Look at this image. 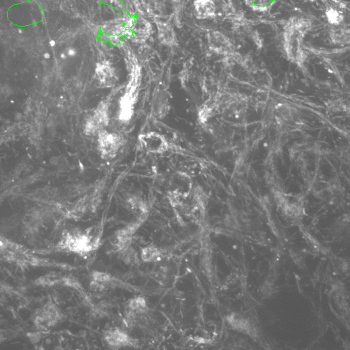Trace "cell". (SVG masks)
<instances>
[{
  "label": "cell",
  "instance_id": "cell-1",
  "mask_svg": "<svg viewBox=\"0 0 350 350\" xmlns=\"http://www.w3.org/2000/svg\"><path fill=\"white\" fill-rule=\"evenodd\" d=\"M124 143L122 137L118 134L104 131L99 133L98 146L104 159H113L122 148Z\"/></svg>",
  "mask_w": 350,
  "mask_h": 350
},
{
  "label": "cell",
  "instance_id": "cell-2",
  "mask_svg": "<svg viewBox=\"0 0 350 350\" xmlns=\"http://www.w3.org/2000/svg\"><path fill=\"white\" fill-rule=\"evenodd\" d=\"M140 142L142 147L151 153H164L168 148V143L164 137L154 132L142 134Z\"/></svg>",
  "mask_w": 350,
  "mask_h": 350
},
{
  "label": "cell",
  "instance_id": "cell-3",
  "mask_svg": "<svg viewBox=\"0 0 350 350\" xmlns=\"http://www.w3.org/2000/svg\"><path fill=\"white\" fill-rule=\"evenodd\" d=\"M60 319V314L54 304L49 303L40 311L35 319V324L40 329L51 327Z\"/></svg>",
  "mask_w": 350,
  "mask_h": 350
},
{
  "label": "cell",
  "instance_id": "cell-4",
  "mask_svg": "<svg viewBox=\"0 0 350 350\" xmlns=\"http://www.w3.org/2000/svg\"><path fill=\"white\" fill-rule=\"evenodd\" d=\"M109 116L107 105L102 104L95 110L92 116H90L89 122L86 124V129L90 134L100 133L102 128L107 125Z\"/></svg>",
  "mask_w": 350,
  "mask_h": 350
},
{
  "label": "cell",
  "instance_id": "cell-5",
  "mask_svg": "<svg viewBox=\"0 0 350 350\" xmlns=\"http://www.w3.org/2000/svg\"><path fill=\"white\" fill-rule=\"evenodd\" d=\"M104 338L108 344L112 347H121L123 346H131L133 340L126 333L119 329H111L106 332Z\"/></svg>",
  "mask_w": 350,
  "mask_h": 350
},
{
  "label": "cell",
  "instance_id": "cell-6",
  "mask_svg": "<svg viewBox=\"0 0 350 350\" xmlns=\"http://www.w3.org/2000/svg\"><path fill=\"white\" fill-rule=\"evenodd\" d=\"M96 74L100 84L104 86H111L115 82V75L113 68L108 62L99 64L96 68Z\"/></svg>",
  "mask_w": 350,
  "mask_h": 350
},
{
  "label": "cell",
  "instance_id": "cell-7",
  "mask_svg": "<svg viewBox=\"0 0 350 350\" xmlns=\"http://www.w3.org/2000/svg\"><path fill=\"white\" fill-rule=\"evenodd\" d=\"M134 36L139 42L144 41L149 35L151 25L144 18H135L133 27Z\"/></svg>",
  "mask_w": 350,
  "mask_h": 350
},
{
  "label": "cell",
  "instance_id": "cell-8",
  "mask_svg": "<svg viewBox=\"0 0 350 350\" xmlns=\"http://www.w3.org/2000/svg\"><path fill=\"white\" fill-rule=\"evenodd\" d=\"M159 30V40L162 43L167 45H171L175 42V34L172 27L166 22H157Z\"/></svg>",
  "mask_w": 350,
  "mask_h": 350
},
{
  "label": "cell",
  "instance_id": "cell-9",
  "mask_svg": "<svg viewBox=\"0 0 350 350\" xmlns=\"http://www.w3.org/2000/svg\"><path fill=\"white\" fill-rule=\"evenodd\" d=\"M195 6L198 17L205 18L214 16V5L212 0H196Z\"/></svg>",
  "mask_w": 350,
  "mask_h": 350
},
{
  "label": "cell",
  "instance_id": "cell-10",
  "mask_svg": "<svg viewBox=\"0 0 350 350\" xmlns=\"http://www.w3.org/2000/svg\"><path fill=\"white\" fill-rule=\"evenodd\" d=\"M102 32L107 35H119L124 34L126 29L125 28L122 20L116 19L108 22L101 27Z\"/></svg>",
  "mask_w": 350,
  "mask_h": 350
},
{
  "label": "cell",
  "instance_id": "cell-11",
  "mask_svg": "<svg viewBox=\"0 0 350 350\" xmlns=\"http://www.w3.org/2000/svg\"><path fill=\"white\" fill-rule=\"evenodd\" d=\"M161 252L159 249L155 247H146L142 249L141 253V257L144 261L152 262L157 261L158 258H160Z\"/></svg>",
  "mask_w": 350,
  "mask_h": 350
},
{
  "label": "cell",
  "instance_id": "cell-12",
  "mask_svg": "<svg viewBox=\"0 0 350 350\" xmlns=\"http://www.w3.org/2000/svg\"><path fill=\"white\" fill-rule=\"evenodd\" d=\"M120 252L122 253L123 260L127 264H135V263H136V261H137V253L129 245L124 247V249L120 251Z\"/></svg>",
  "mask_w": 350,
  "mask_h": 350
},
{
  "label": "cell",
  "instance_id": "cell-13",
  "mask_svg": "<svg viewBox=\"0 0 350 350\" xmlns=\"http://www.w3.org/2000/svg\"><path fill=\"white\" fill-rule=\"evenodd\" d=\"M122 21L123 24H124L125 28L127 30V29L131 28L133 27L134 21H135V18L132 17L131 15H129L126 13H124L122 16Z\"/></svg>",
  "mask_w": 350,
  "mask_h": 350
},
{
  "label": "cell",
  "instance_id": "cell-14",
  "mask_svg": "<svg viewBox=\"0 0 350 350\" xmlns=\"http://www.w3.org/2000/svg\"><path fill=\"white\" fill-rule=\"evenodd\" d=\"M107 3L109 4V5H113L116 7H120L119 6V0H107Z\"/></svg>",
  "mask_w": 350,
  "mask_h": 350
}]
</instances>
